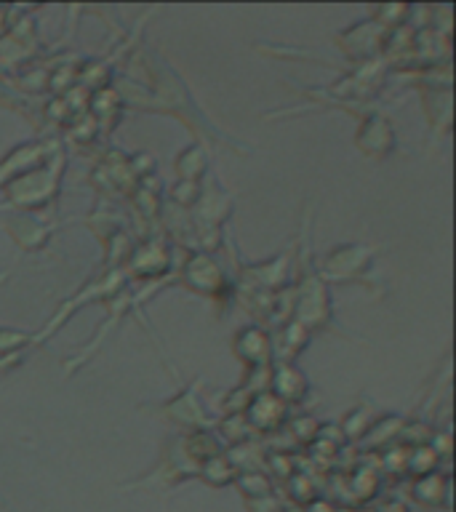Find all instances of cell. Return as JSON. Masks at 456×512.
Wrapping results in <instances>:
<instances>
[]
</instances>
